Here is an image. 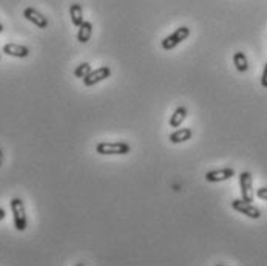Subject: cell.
Returning <instances> with one entry per match:
<instances>
[{"label":"cell","instance_id":"obj_14","mask_svg":"<svg viewBox=\"0 0 267 266\" xmlns=\"http://www.w3.org/2000/svg\"><path fill=\"white\" fill-rule=\"evenodd\" d=\"M187 118V109L186 107H178L173 115H172V118H170V127H179L181 124L184 122V119Z\"/></svg>","mask_w":267,"mask_h":266},{"label":"cell","instance_id":"obj_8","mask_svg":"<svg viewBox=\"0 0 267 266\" xmlns=\"http://www.w3.org/2000/svg\"><path fill=\"white\" fill-rule=\"evenodd\" d=\"M24 17L27 19V20H29L31 24H34L37 28H47L48 27V19L42 14V13H39L36 8H31V6H28V8H25L24 9Z\"/></svg>","mask_w":267,"mask_h":266},{"label":"cell","instance_id":"obj_10","mask_svg":"<svg viewBox=\"0 0 267 266\" xmlns=\"http://www.w3.org/2000/svg\"><path fill=\"white\" fill-rule=\"evenodd\" d=\"M91 34H93V25H91V22L83 20L82 25L78 30V40L80 42V44H87V42L91 39Z\"/></svg>","mask_w":267,"mask_h":266},{"label":"cell","instance_id":"obj_11","mask_svg":"<svg viewBox=\"0 0 267 266\" xmlns=\"http://www.w3.org/2000/svg\"><path fill=\"white\" fill-rule=\"evenodd\" d=\"M191 135H193V132H191V129H178L176 132H173L172 135L168 136V140L172 141L173 144H181L184 141H188Z\"/></svg>","mask_w":267,"mask_h":266},{"label":"cell","instance_id":"obj_12","mask_svg":"<svg viewBox=\"0 0 267 266\" xmlns=\"http://www.w3.org/2000/svg\"><path fill=\"white\" fill-rule=\"evenodd\" d=\"M70 17H71V22L74 27H80L83 22V11H82V6L79 3H73L70 6Z\"/></svg>","mask_w":267,"mask_h":266},{"label":"cell","instance_id":"obj_17","mask_svg":"<svg viewBox=\"0 0 267 266\" xmlns=\"http://www.w3.org/2000/svg\"><path fill=\"white\" fill-rule=\"evenodd\" d=\"M261 85L264 89H267V62L264 65V70H263V74H261Z\"/></svg>","mask_w":267,"mask_h":266},{"label":"cell","instance_id":"obj_4","mask_svg":"<svg viewBox=\"0 0 267 266\" xmlns=\"http://www.w3.org/2000/svg\"><path fill=\"white\" fill-rule=\"evenodd\" d=\"M232 207L235 210H238L240 214H244L245 217H249V218H253V220H258L261 218V210L253 206L250 201H245V200H233L232 201Z\"/></svg>","mask_w":267,"mask_h":266},{"label":"cell","instance_id":"obj_3","mask_svg":"<svg viewBox=\"0 0 267 266\" xmlns=\"http://www.w3.org/2000/svg\"><path fill=\"white\" fill-rule=\"evenodd\" d=\"M190 36V28L188 27H179L176 31H173L172 34L167 36L162 42L161 45L164 50H173L176 48L179 44H183V42Z\"/></svg>","mask_w":267,"mask_h":266},{"label":"cell","instance_id":"obj_2","mask_svg":"<svg viewBox=\"0 0 267 266\" xmlns=\"http://www.w3.org/2000/svg\"><path fill=\"white\" fill-rule=\"evenodd\" d=\"M132 147L127 143L117 141V143H99L96 146V152L99 155H127L130 153Z\"/></svg>","mask_w":267,"mask_h":266},{"label":"cell","instance_id":"obj_15","mask_svg":"<svg viewBox=\"0 0 267 266\" xmlns=\"http://www.w3.org/2000/svg\"><path fill=\"white\" fill-rule=\"evenodd\" d=\"M90 73H91V65L88 62H82L80 65H78L76 68H74V76L79 78V79H83Z\"/></svg>","mask_w":267,"mask_h":266},{"label":"cell","instance_id":"obj_19","mask_svg":"<svg viewBox=\"0 0 267 266\" xmlns=\"http://www.w3.org/2000/svg\"><path fill=\"white\" fill-rule=\"evenodd\" d=\"M2 163H3V152L0 150V167H2Z\"/></svg>","mask_w":267,"mask_h":266},{"label":"cell","instance_id":"obj_6","mask_svg":"<svg viewBox=\"0 0 267 266\" xmlns=\"http://www.w3.org/2000/svg\"><path fill=\"white\" fill-rule=\"evenodd\" d=\"M240 187H241V198L245 201H253V179L250 172L240 174Z\"/></svg>","mask_w":267,"mask_h":266},{"label":"cell","instance_id":"obj_7","mask_svg":"<svg viewBox=\"0 0 267 266\" xmlns=\"http://www.w3.org/2000/svg\"><path fill=\"white\" fill-rule=\"evenodd\" d=\"M235 177V169L232 167H224V169H216V170H210L206 174V179L209 183H219V181H226Z\"/></svg>","mask_w":267,"mask_h":266},{"label":"cell","instance_id":"obj_13","mask_svg":"<svg viewBox=\"0 0 267 266\" xmlns=\"http://www.w3.org/2000/svg\"><path fill=\"white\" fill-rule=\"evenodd\" d=\"M233 63H235V67H237V70L240 73H245L249 70V60L247 58H245V55L242 51H237L233 55Z\"/></svg>","mask_w":267,"mask_h":266},{"label":"cell","instance_id":"obj_16","mask_svg":"<svg viewBox=\"0 0 267 266\" xmlns=\"http://www.w3.org/2000/svg\"><path fill=\"white\" fill-rule=\"evenodd\" d=\"M256 197L267 201V187H260L258 190H256Z\"/></svg>","mask_w":267,"mask_h":266},{"label":"cell","instance_id":"obj_20","mask_svg":"<svg viewBox=\"0 0 267 266\" xmlns=\"http://www.w3.org/2000/svg\"><path fill=\"white\" fill-rule=\"evenodd\" d=\"M2 31H3V25H2V24H0V33H2Z\"/></svg>","mask_w":267,"mask_h":266},{"label":"cell","instance_id":"obj_5","mask_svg":"<svg viewBox=\"0 0 267 266\" xmlns=\"http://www.w3.org/2000/svg\"><path fill=\"white\" fill-rule=\"evenodd\" d=\"M111 76V70L108 65H104V67H99L98 70H91L90 74H87L82 81H83V85L85 87H91V85L98 84L101 81H105L107 78Z\"/></svg>","mask_w":267,"mask_h":266},{"label":"cell","instance_id":"obj_18","mask_svg":"<svg viewBox=\"0 0 267 266\" xmlns=\"http://www.w3.org/2000/svg\"><path fill=\"white\" fill-rule=\"evenodd\" d=\"M5 215H6V212H5V209H3V207H0V221H2V220L5 218Z\"/></svg>","mask_w":267,"mask_h":266},{"label":"cell","instance_id":"obj_9","mask_svg":"<svg viewBox=\"0 0 267 266\" xmlns=\"http://www.w3.org/2000/svg\"><path fill=\"white\" fill-rule=\"evenodd\" d=\"M2 51L6 56L19 58V59H24V58L29 56V48L25 45H19V44H6Z\"/></svg>","mask_w":267,"mask_h":266},{"label":"cell","instance_id":"obj_21","mask_svg":"<svg viewBox=\"0 0 267 266\" xmlns=\"http://www.w3.org/2000/svg\"><path fill=\"white\" fill-rule=\"evenodd\" d=\"M0 58H2V53H0Z\"/></svg>","mask_w":267,"mask_h":266},{"label":"cell","instance_id":"obj_1","mask_svg":"<svg viewBox=\"0 0 267 266\" xmlns=\"http://www.w3.org/2000/svg\"><path fill=\"white\" fill-rule=\"evenodd\" d=\"M9 206H11V212H13V218H14V228L19 232H24L28 226L27 221V210H25V205L22 198H13L9 201Z\"/></svg>","mask_w":267,"mask_h":266}]
</instances>
